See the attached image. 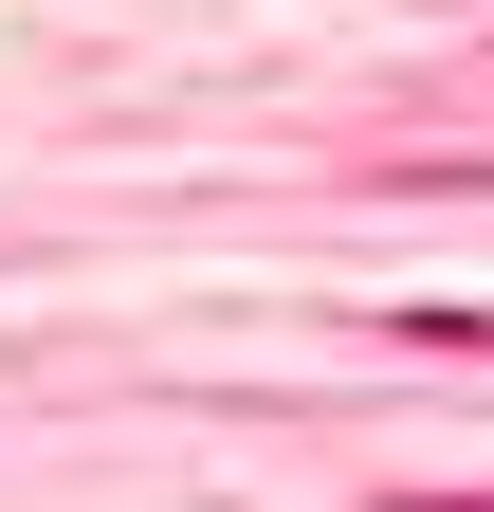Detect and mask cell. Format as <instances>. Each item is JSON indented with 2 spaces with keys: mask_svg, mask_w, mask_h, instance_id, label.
I'll return each instance as SVG.
<instances>
[]
</instances>
